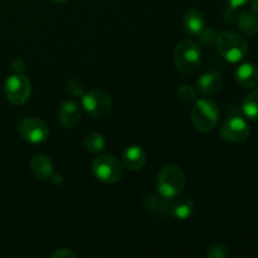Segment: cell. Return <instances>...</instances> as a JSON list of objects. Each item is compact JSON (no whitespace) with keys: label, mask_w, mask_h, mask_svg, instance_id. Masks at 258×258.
Returning <instances> with one entry per match:
<instances>
[{"label":"cell","mask_w":258,"mask_h":258,"mask_svg":"<svg viewBox=\"0 0 258 258\" xmlns=\"http://www.w3.org/2000/svg\"><path fill=\"white\" fill-rule=\"evenodd\" d=\"M185 185V175L176 165H166L159 171L156 190L160 198L174 199L181 194Z\"/></svg>","instance_id":"6da1fadb"},{"label":"cell","mask_w":258,"mask_h":258,"mask_svg":"<svg viewBox=\"0 0 258 258\" xmlns=\"http://www.w3.org/2000/svg\"><path fill=\"white\" fill-rule=\"evenodd\" d=\"M216 47L219 54L231 63H238L248 53V43L241 34L234 32H223L217 37Z\"/></svg>","instance_id":"7a4b0ae2"},{"label":"cell","mask_w":258,"mask_h":258,"mask_svg":"<svg viewBox=\"0 0 258 258\" xmlns=\"http://www.w3.org/2000/svg\"><path fill=\"white\" fill-rule=\"evenodd\" d=\"M221 117V110L214 101L208 98L196 100L191 108V121L197 130L202 133H209L218 123Z\"/></svg>","instance_id":"3957f363"},{"label":"cell","mask_w":258,"mask_h":258,"mask_svg":"<svg viewBox=\"0 0 258 258\" xmlns=\"http://www.w3.org/2000/svg\"><path fill=\"white\" fill-rule=\"evenodd\" d=\"M201 47L193 40H183L174 50V63L179 72L184 75H191L201 66Z\"/></svg>","instance_id":"277c9868"},{"label":"cell","mask_w":258,"mask_h":258,"mask_svg":"<svg viewBox=\"0 0 258 258\" xmlns=\"http://www.w3.org/2000/svg\"><path fill=\"white\" fill-rule=\"evenodd\" d=\"M92 173L102 183L115 184L122 178L123 168L113 155H98L92 161Z\"/></svg>","instance_id":"5b68a950"},{"label":"cell","mask_w":258,"mask_h":258,"mask_svg":"<svg viewBox=\"0 0 258 258\" xmlns=\"http://www.w3.org/2000/svg\"><path fill=\"white\" fill-rule=\"evenodd\" d=\"M4 91L9 102H12L13 105L22 106L29 100L30 93H32V85L24 75L15 73L5 81Z\"/></svg>","instance_id":"8992f818"},{"label":"cell","mask_w":258,"mask_h":258,"mask_svg":"<svg viewBox=\"0 0 258 258\" xmlns=\"http://www.w3.org/2000/svg\"><path fill=\"white\" fill-rule=\"evenodd\" d=\"M82 106L92 117H103L112 108V98L102 90H92L82 96Z\"/></svg>","instance_id":"52a82bcc"},{"label":"cell","mask_w":258,"mask_h":258,"mask_svg":"<svg viewBox=\"0 0 258 258\" xmlns=\"http://www.w3.org/2000/svg\"><path fill=\"white\" fill-rule=\"evenodd\" d=\"M18 134L27 143L40 144L48 139L49 127L42 118L27 117L20 121L18 126Z\"/></svg>","instance_id":"ba28073f"},{"label":"cell","mask_w":258,"mask_h":258,"mask_svg":"<svg viewBox=\"0 0 258 258\" xmlns=\"http://www.w3.org/2000/svg\"><path fill=\"white\" fill-rule=\"evenodd\" d=\"M221 136L232 144L244 143L249 138L251 128L247 121L241 116H231L219 127Z\"/></svg>","instance_id":"9c48e42d"},{"label":"cell","mask_w":258,"mask_h":258,"mask_svg":"<svg viewBox=\"0 0 258 258\" xmlns=\"http://www.w3.org/2000/svg\"><path fill=\"white\" fill-rule=\"evenodd\" d=\"M183 29L189 37H201L206 30V18L203 13L196 8H190L183 15Z\"/></svg>","instance_id":"30bf717a"},{"label":"cell","mask_w":258,"mask_h":258,"mask_svg":"<svg viewBox=\"0 0 258 258\" xmlns=\"http://www.w3.org/2000/svg\"><path fill=\"white\" fill-rule=\"evenodd\" d=\"M194 212V202L188 197H180V198L166 199V211L165 214L175 219H188Z\"/></svg>","instance_id":"8fae6325"},{"label":"cell","mask_w":258,"mask_h":258,"mask_svg":"<svg viewBox=\"0 0 258 258\" xmlns=\"http://www.w3.org/2000/svg\"><path fill=\"white\" fill-rule=\"evenodd\" d=\"M237 83L246 90H252L258 85V67L251 62L242 63L234 73Z\"/></svg>","instance_id":"7c38bea8"},{"label":"cell","mask_w":258,"mask_h":258,"mask_svg":"<svg viewBox=\"0 0 258 258\" xmlns=\"http://www.w3.org/2000/svg\"><path fill=\"white\" fill-rule=\"evenodd\" d=\"M58 120L63 127H76L81 121V111L77 103L73 101H64L58 111Z\"/></svg>","instance_id":"4fadbf2b"},{"label":"cell","mask_w":258,"mask_h":258,"mask_svg":"<svg viewBox=\"0 0 258 258\" xmlns=\"http://www.w3.org/2000/svg\"><path fill=\"white\" fill-rule=\"evenodd\" d=\"M223 86V77L219 72H207L199 77L197 82V88L204 96H212L219 92Z\"/></svg>","instance_id":"5bb4252c"},{"label":"cell","mask_w":258,"mask_h":258,"mask_svg":"<svg viewBox=\"0 0 258 258\" xmlns=\"http://www.w3.org/2000/svg\"><path fill=\"white\" fill-rule=\"evenodd\" d=\"M122 163L130 170H140L146 163V153L141 146H128L122 154Z\"/></svg>","instance_id":"9a60e30c"},{"label":"cell","mask_w":258,"mask_h":258,"mask_svg":"<svg viewBox=\"0 0 258 258\" xmlns=\"http://www.w3.org/2000/svg\"><path fill=\"white\" fill-rule=\"evenodd\" d=\"M30 169H32L33 174L37 176L40 180H49L52 176L54 175V169H53V164L48 156L43 155V154H38L30 161Z\"/></svg>","instance_id":"2e32d148"},{"label":"cell","mask_w":258,"mask_h":258,"mask_svg":"<svg viewBox=\"0 0 258 258\" xmlns=\"http://www.w3.org/2000/svg\"><path fill=\"white\" fill-rule=\"evenodd\" d=\"M237 27L239 32L246 37H252L258 32V19L257 15L253 13L243 12L239 14L237 19Z\"/></svg>","instance_id":"e0dca14e"},{"label":"cell","mask_w":258,"mask_h":258,"mask_svg":"<svg viewBox=\"0 0 258 258\" xmlns=\"http://www.w3.org/2000/svg\"><path fill=\"white\" fill-rule=\"evenodd\" d=\"M242 111L249 120L258 121V90H254L246 96L242 103Z\"/></svg>","instance_id":"ac0fdd59"},{"label":"cell","mask_w":258,"mask_h":258,"mask_svg":"<svg viewBox=\"0 0 258 258\" xmlns=\"http://www.w3.org/2000/svg\"><path fill=\"white\" fill-rule=\"evenodd\" d=\"M105 138L98 133H92L87 135L85 140V146L90 153L92 154H100L105 149Z\"/></svg>","instance_id":"d6986e66"},{"label":"cell","mask_w":258,"mask_h":258,"mask_svg":"<svg viewBox=\"0 0 258 258\" xmlns=\"http://www.w3.org/2000/svg\"><path fill=\"white\" fill-rule=\"evenodd\" d=\"M206 256L208 258H226L228 256V247L223 242H216L212 243L207 248Z\"/></svg>","instance_id":"ffe728a7"},{"label":"cell","mask_w":258,"mask_h":258,"mask_svg":"<svg viewBox=\"0 0 258 258\" xmlns=\"http://www.w3.org/2000/svg\"><path fill=\"white\" fill-rule=\"evenodd\" d=\"M196 90H194L193 86L190 85H183L180 86L178 90L179 98H180L181 101H184V102H193V101H196Z\"/></svg>","instance_id":"44dd1931"},{"label":"cell","mask_w":258,"mask_h":258,"mask_svg":"<svg viewBox=\"0 0 258 258\" xmlns=\"http://www.w3.org/2000/svg\"><path fill=\"white\" fill-rule=\"evenodd\" d=\"M67 90L71 95L73 96H83V92H85V85L81 82L80 80H71L70 82L67 83Z\"/></svg>","instance_id":"7402d4cb"},{"label":"cell","mask_w":258,"mask_h":258,"mask_svg":"<svg viewBox=\"0 0 258 258\" xmlns=\"http://www.w3.org/2000/svg\"><path fill=\"white\" fill-rule=\"evenodd\" d=\"M50 257L52 258H68V257L75 258L76 254L68 248H58V249H55L52 254H50Z\"/></svg>","instance_id":"603a6c76"},{"label":"cell","mask_w":258,"mask_h":258,"mask_svg":"<svg viewBox=\"0 0 258 258\" xmlns=\"http://www.w3.org/2000/svg\"><path fill=\"white\" fill-rule=\"evenodd\" d=\"M226 3L232 9H238V8L246 5L248 3V0H226Z\"/></svg>","instance_id":"cb8c5ba5"},{"label":"cell","mask_w":258,"mask_h":258,"mask_svg":"<svg viewBox=\"0 0 258 258\" xmlns=\"http://www.w3.org/2000/svg\"><path fill=\"white\" fill-rule=\"evenodd\" d=\"M252 10L258 17V0H252Z\"/></svg>","instance_id":"d4e9b609"},{"label":"cell","mask_w":258,"mask_h":258,"mask_svg":"<svg viewBox=\"0 0 258 258\" xmlns=\"http://www.w3.org/2000/svg\"><path fill=\"white\" fill-rule=\"evenodd\" d=\"M54 3H57V4H63V3H66L67 0H53Z\"/></svg>","instance_id":"484cf974"}]
</instances>
